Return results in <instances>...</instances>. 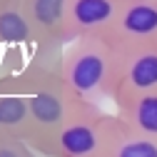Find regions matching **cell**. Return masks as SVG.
I'll list each match as a JSON object with an SVG mask.
<instances>
[{"instance_id":"1","label":"cell","mask_w":157,"mask_h":157,"mask_svg":"<svg viewBox=\"0 0 157 157\" xmlns=\"http://www.w3.org/2000/svg\"><path fill=\"white\" fill-rule=\"evenodd\" d=\"M57 72L65 85L90 105L112 102L122 72V52L105 35L77 37L63 48Z\"/></svg>"},{"instance_id":"2","label":"cell","mask_w":157,"mask_h":157,"mask_svg":"<svg viewBox=\"0 0 157 157\" xmlns=\"http://www.w3.org/2000/svg\"><path fill=\"white\" fill-rule=\"evenodd\" d=\"M28 67L30 82V127L25 142L37 152L45 155L55 135L75 112H80L87 102L80 100L57 72V65L33 63Z\"/></svg>"},{"instance_id":"3","label":"cell","mask_w":157,"mask_h":157,"mask_svg":"<svg viewBox=\"0 0 157 157\" xmlns=\"http://www.w3.org/2000/svg\"><path fill=\"white\" fill-rule=\"evenodd\" d=\"M117 127V115L100 105H85L55 135L45 157H107Z\"/></svg>"},{"instance_id":"4","label":"cell","mask_w":157,"mask_h":157,"mask_svg":"<svg viewBox=\"0 0 157 157\" xmlns=\"http://www.w3.org/2000/svg\"><path fill=\"white\" fill-rule=\"evenodd\" d=\"M105 37L120 52L157 43V0H130Z\"/></svg>"},{"instance_id":"5","label":"cell","mask_w":157,"mask_h":157,"mask_svg":"<svg viewBox=\"0 0 157 157\" xmlns=\"http://www.w3.org/2000/svg\"><path fill=\"white\" fill-rule=\"evenodd\" d=\"M30 127V82L28 67L0 75V135L28 137Z\"/></svg>"},{"instance_id":"6","label":"cell","mask_w":157,"mask_h":157,"mask_svg":"<svg viewBox=\"0 0 157 157\" xmlns=\"http://www.w3.org/2000/svg\"><path fill=\"white\" fill-rule=\"evenodd\" d=\"M157 92V43L122 52V72L117 82L112 105H122L127 100Z\"/></svg>"},{"instance_id":"7","label":"cell","mask_w":157,"mask_h":157,"mask_svg":"<svg viewBox=\"0 0 157 157\" xmlns=\"http://www.w3.org/2000/svg\"><path fill=\"white\" fill-rule=\"evenodd\" d=\"M130 0H72L67 15V45L77 37L105 35Z\"/></svg>"},{"instance_id":"8","label":"cell","mask_w":157,"mask_h":157,"mask_svg":"<svg viewBox=\"0 0 157 157\" xmlns=\"http://www.w3.org/2000/svg\"><path fill=\"white\" fill-rule=\"evenodd\" d=\"M72 0H25L28 20L40 50L67 45V15Z\"/></svg>"},{"instance_id":"9","label":"cell","mask_w":157,"mask_h":157,"mask_svg":"<svg viewBox=\"0 0 157 157\" xmlns=\"http://www.w3.org/2000/svg\"><path fill=\"white\" fill-rule=\"evenodd\" d=\"M25 45H37L28 20L25 0H0V50H15Z\"/></svg>"},{"instance_id":"10","label":"cell","mask_w":157,"mask_h":157,"mask_svg":"<svg viewBox=\"0 0 157 157\" xmlns=\"http://www.w3.org/2000/svg\"><path fill=\"white\" fill-rule=\"evenodd\" d=\"M115 115L130 130L147 135V137H157V92L142 95V97H135V100L117 105Z\"/></svg>"},{"instance_id":"11","label":"cell","mask_w":157,"mask_h":157,"mask_svg":"<svg viewBox=\"0 0 157 157\" xmlns=\"http://www.w3.org/2000/svg\"><path fill=\"white\" fill-rule=\"evenodd\" d=\"M107 157H157V137L135 132L117 117V127Z\"/></svg>"},{"instance_id":"12","label":"cell","mask_w":157,"mask_h":157,"mask_svg":"<svg viewBox=\"0 0 157 157\" xmlns=\"http://www.w3.org/2000/svg\"><path fill=\"white\" fill-rule=\"evenodd\" d=\"M0 157H37V152L20 137L0 135Z\"/></svg>"}]
</instances>
